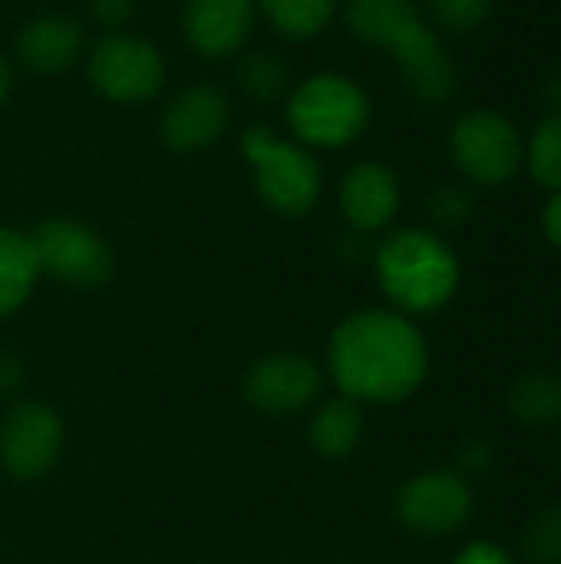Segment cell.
Masks as SVG:
<instances>
[{"instance_id":"cell-1","label":"cell","mask_w":561,"mask_h":564,"mask_svg":"<svg viewBox=\"0 0 561 564\" xmlns=\"http://www.w3.org/2000/svg\"><path fill=\"white\" fill-rule=\"evenodd\" d=\"M331 377L354 403H400L427 380V340L393 311H357L331 337Z\"/></svg>"},{"instance_id":"cell-2","label":"cell","mask_w":561,"mask_h":564,"mask_svg":"<svg viewBox=\"0 0 561 564\" xmlns=\"http://www.w3.org/2000/svg\"><path fill=\"white\" fill-rule=\"evenodd\" d=\"M377 278L400 311L430 314L456 294L460 261L440 235L427 228H403L380 245Z\"/></svg>"},{"instance_id":"cell-3","label":"cell","mask_w":561,"mask_h":564,"mask_svg":"<svg viewBox=\"0 0 561 564\" xmlns=\"http://www.w3.org/2000/svg\"><path fill=\"white\" fill-rule=\"evenodd\" d=\"M288 119L304 142L337 149L354 142L367 129L370 102L367 93L347 76L321 73L301 83V89L291 99Z\"/></svg>"},{"instance_id":"cell-4","label":"cell","mask_w":561,"mask_h":564,"mask_svg":"<svg viewBox=\"0 0 561 564\" xmlns=\"http://www.w3.org/2000/svg\"><path fill=\"white\" fill-rule=\"evenodd\" d=\"M245 155L255 165L261 198L281 215H304L321 195V169L314 155L278 139L265 126L245 132Z\"/></svg>"},{"instance_id":"cell-5","label":"cell","mask_w":561,"mask_h":564,"mask_svg":"<svg viewBox=\"0 0 561 564\" xmlns=\"http://www.w3.org/2000/svg\"><path fill=\"white\" fill-rule=\"evenodd\" d=\"M450 152L470 182L506 185L526 159V142L503 112L473 109L456 119L450 132Z\"/></svg>"},{"instance_id":"cell-6","label":"cell","mask_w":561,"mask_h":564,"mask_svg":"<svg viewBox=\"0 0 561 564\" xmlns=\"http://www.w3.org/2000/svg\"><path fill=\"white\" fill-rule=\"evenodd\" d=\"M93 86L112 102H145L162 89L165 63L142 36H106L89 59Z\"/></svg>"},{"instance_id":"cell-7","label":"cell","mask_w":561,"mask_h":564,"mask_svg":"<svg viewBox=\"0 0 561 564\" xmlns=\"http://www.w3.org/2000/svg\"><path fill=\"white\" fill-rule=\"evenodd\" d=\"M400 522L427 539L453 535L473 519V489L460 473L433 469L410 479L397 496Z\"/></svg>"},{"instance_id":"cell-8","label":"cell","mask_w":561,"mask_h":564,"mask_svg":"<svg viewBox=\"0 0 561 564\" xmlns=\"http://www.w3.org/2000/svg\"><path fill=\"white\" fill-rule=\"evenodd\" d=\"M30 241H33L40 271L66 284L93 288V284H103L112 271V254L106 241L76 221H46L36 228Z\"/></svg>"},{"instance_id":"cell-9","label":"cell","mask_w":561,"mask_h":564,"mask_svg":"<svg viewBox=\"0 0 561 564\" xmlns=\"http://www.w3.org/2000/svg\"><path fill=\"white\" fill-rule=\"evenodd\" d=\"M245 397L268 416L304 413L321 397V370L304 354H271L248 370Z\"/></svg>"},{"instance_id":"cell-10","label":"cell","mask_w":561,"mask_h":564,"mask_svg":"<svg viewBox=\"0 0 561 564\" xmlns=\"http://www.w3.org/2000/svg\"><path fill=\"white\" fill-rule=\"evenodd\" d=\"M63 449V423L46 403H20L0 426V459L17 479H40Z\"/></svg>"},{"instance_id":"cell-11","label":"cell","mask_w":561,"mask_h":564,"mask_svg":"<svg viewBox=\"0 0 561 564\" xmlns=\"http://www.w3.org/2000/svg\"><path fill=\"white\" fill-rule=\"evenodd\" d=\"M228 129V102L215 86H192L172 99L162 116V135L179 152L212 145Z\"/></svg>"},{"instance_id":"cell-12","label":"cell","mask_w":561,"mask_h":564,"mask_svg":"<svg viewBox=\"0 0 561 564\" xmlns=\"http://www.w3.org/2000/svg\"><path fill=\"white\" fill-rule=\"evenodd\" d=\"M347 23L364 43L390 50L393 56L410 50L430 30L413 0H350Z\"/></svg>"},{"instance_id":"cell-13","label":"cell","mask_w":561,"mask_h":564,"mask_svg":"<svg viewBox=\"0 0 561 564\" xmlns=\"http://www.w3.org/2000/svg\"><path fill=\"white\" fill-rule=\"evenodd\" d=\"M400 205V185L397 175L380 165V162H364L357 165L344 185H341V208L344 218L357 231H380L390 225Z\"/></svg>"},{"instance_id":"cell-14","label":"cell","mask_w":561,"mask_h":564,"mask_svg":"<svg viewBox=\"0 0 561 564\" xmlns=\"http://www.w3.org/2000/svg\"><path fill=\"white\" fill-rule=\"evenodd\" d=\"M251 0H188L185 33L202 56H228L251 33Z\"/></svg>"},{"instance_id":"cell-15","label":"cell","mask_w":561,"mask_h":564,"mask_svg":"<svg viewBox=\"0 0 561 564\" xmlns=\"http://www.w3.org/2000/svg\"><path fill=\"white\" fill-rule=\"evenodd\" d=\"M400 63V73H403V83L407 89L427 102V106H440L453 96L456 89V69H453V59L450 53L443 50L440 36L433 30H427L410 50H403L400 56H393Z\"/></svg>"},{"instance_id":"cell-16","label":"cell","mask_w":561,"mask_h":564,"mask_svg":"<svg viewBox=\"0 0 561 564\" xmlns=\"http://www.w3.org/2000/svg\"><path fill=\"white\" fill-rule=\"evenodd\" d=\"M83 46V30L69 17H36L23 26L20 33V56L26 66L40 73H63L73 66Z\"/></svg>"},{"instance_id":"cell-17","label":"cell","mask_w":561,"mask_h":564,"mask_svg":"<svg viewBox=\"0 0 561 564\" xmlns=\"http://www.w3.org/2000/svg\"><path fill=\"white\" fill-rule=\"evenodd\" d=\"M40 278L33 241L13 228H0V317L13 314Z\"/></svg>"},{"instance_id":"cell-18","label":"cell","mask_w":561,"mask_h":564,"mask_svg":"<svg viewBox=\"0 0 561 564\" xmlns=\"http://www.w3.org/2000/svg\"><path fill=\"white\" fill-rule=\"evenodd\" d=\"M364 440V413L354 400H331L311 423V446L327 459L350 456Z\"/></svg>"},{"instance_id":"cell-19","label":"cell","mask_w":561,"mask_h":564,"mask_svg":"<svg viewBox=\"0 0 561 564\" xmlns=\"http://www.w3.org/2000/svg\"><path fill=\"white\" fill-rule=\"evenodd\" d=\"M509 413L526 426L561 423V377L549 370H532L509 387Z\"/></svg>"},{"instance_id":"cell-20","label":"cell","mask_w":561,"mask_h":564,"mask_svg":"<svg viewBox=\"0 0 561 564\" xmlns=\"http://www.w3.org/2000/svg\"><path fill=\"white\" fill-rule=\"evenodd\" d=\"M265 10L284 36L304 40L331 23L337 0H265Z\"/></svg>"},{"instance_id":"cell-21","label":"cell","mask_w":561,"mask_h":564,"mask_svg":"<svg viewBox=\"0 0 561 564\" xmlns=\"http://www.w3.org/2000/svg\"><path fill=\"white\" fill-rule=\"evenodd\" d=\"M522 162L542 188L561 192V116H549L536 126Z\"/></svg>"},{"instance_id":"cell-22","label":"cell","mask_w":561,"mask_h":564,"mask_svg":"<svg viewBox=\"0 0 561 564\" xmlns=\"http://www.w3.org/2000/svg\"><path fill=\"white\" fill-rule=\"evenodd\" d=\"M522 555L529 564H561V506H549L526 522Z\"/></svg>"},{"instance_id":"cell-23","label":"cell","mask_w":561,"mask_h":564,"mask_svg":"<svg viewBox=\"0 0 561 564\" xmlns=\"http://www.w3.org/2000/svg\"><path fill=\"white\" fill-rule=\"evenodd\" d=\"M238 79H241V86H245L248 96L268 102V99H278V96L284 93V86H288V69H284V63H281L278 56H271V53H251V56L241 63Z\"/></svg>"},{"instance_id":"cell-24","label":"cell","mask_w":561,"mask_h":564,"mask_svg":"<svg viewBox=\"0 0 561 564\" xmlns=\"http://www.w3.org/2000/svg\"><path fill=\"white\" fill-rule=\"evenodd\" d=\"M430 10H433L436 23H443L446 30L470 33L489 17L493 0H430Z\"/></svg>"},{"instance_id":"cell-25","label":"cell","mask_w":561,"mask_h":564,"mask_svg":"<svg viewBox=\"0 0 561 564\" xmlns=\"http://www.w3.org/2000/svg\"><path fill=\"white\" fill-rule=\"evenodd\" d=\"M430 215L440 228H460L473 215V198L460 185H443L430 195Z\"/></svg>"},{"instance_id":"cell-26","label":"cell","mask_w":561,"mask_h":564,"mask_svg":"<svg viewBox=\"0 0 561 564\" xmlns=\"http://www.w3.org/2000/svg\"><path fill=\"white\" fill-rule=\"evenodd\" d=\"M453 564H516V562H513V555H509L506 549H499V545H493V542H473V545H466V549L456 555V562Z\"/></svg>"},{"instance_id":"cell-27","label":"cell","mask_w":561,"mask_h":564,"mask_svg":"<svg viewBox=\"0 0 561 564\" xmlns=\"http://www.w3.org/2000/svg\"><path fill=\"white\" fill-rule=\"evenodd\" d=\"M136 0H93V13L106 26H122L132 17Z\"/></svg>"},{"instance_id":"cell-28","label":"cell","mask_w":561,"mask_h":564,"mask_svg":"<svg viewBox=\"0 0 561 564\" xmlns=\"http://www.w3.org/2000/svg\"><path fill=\"white\" fill-rule=\"evenodd\" d=\"M542 231H546V238L561 248V192H555L552 198H549V205H546V212H542Z\"/></svg>"},{"instance_id":"cell-29","label":"cell","mask_w":561,"mask_h":564,"mask_svg":"<svg viewBox=\"0 0 561 564\" xmlns=\"http://www.w3.org/2000/svg\"><path fill=\"white\" fill-rule=\"evenodd\" d=\"M463 466L466 469H489L493 466V449L486 443H470L463 453Z\"/></svg>"},{"instance_id":"cell-30","label":"cell","mask_w":561,"mask_h":564,"mask_svg":"<svg viewBox=\"0 0 561 564\" xmlns=\"http://www.w3.org/2000/svg\"><path fill=\"white\" fill-rule=\"evenodd\" d=\"M546 106L552 109V116H561V76H555V79L546 86Z\"/></svg>"},{"instance_id":"cell-31","label":"cell","mask_w":561,"mask_h":564,"mask_svg":"<svg viewBox=\"0 0 561 564\" xmlns=\"http://www.w3.org/2000/svg\"><path fill=\"white\" fill-rule=\"evenodd\" d=\"M7 93H10V69H7V63L0 56V102L7 99Z\"/></svg>"}]
</instances>
